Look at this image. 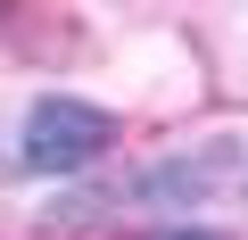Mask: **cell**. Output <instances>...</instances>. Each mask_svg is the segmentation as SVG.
<instances>
[{"instance_id":"obj_1","label":"cell","mask_w":248,"mask_h":240,"mask_svg":"<svg viewBox=\"0 0 248 240\" xmlns=\"http://www.w3.org/2000/svg\"><path fill=\"white\" fill-rule=\"evenodd\" d=\"M116 116L99 108V99H83V91H42L33 108H25V125H17V174H83L91 158H108L116 149Z\"/></svg>"},{"instance_id":"obj_2","label":"cell","mask_w":248,"mask_h":240,"mask_svg":"<svg viewBox=\"0 0 248 240\" xmlns=\"http://www.w3.org/2000/svg\"><path fill=\"white\" fill-rule=\"evenodd\" d=\"M223 174H240V141H207V149L157 158V166H141V174H124L116 191H99L91 207H149V215H166V207H199Z\"/></svg>"},{"instance_id":"obj_3","label":"cell","mask_w":248,"mask_h":240,"mask_svg":"<svg viewBox=\"0 0 248 240\" xmlns=\"http://www.w3.org/2000/svg\"><path fill=\"white\" fill-rule=\"evenodd\" d=\"M149 240H240V232H215V224H157Z\"/></svg>"}]
</instances>
